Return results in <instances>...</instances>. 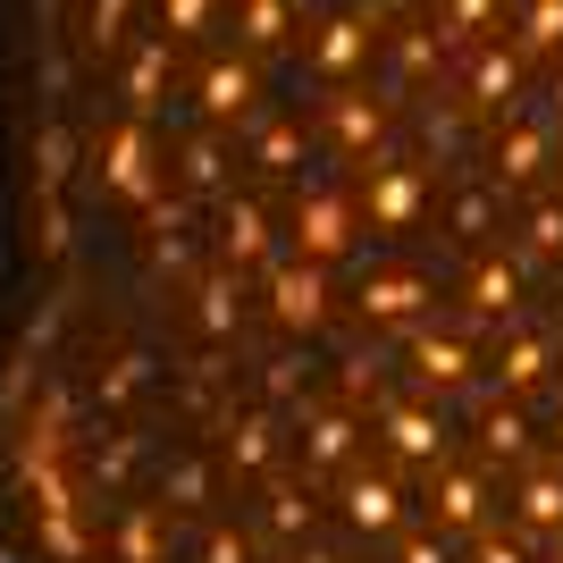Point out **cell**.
I'll list each match as a JSON object with an SVG mask.
<instances>
[{
  "label": "cell",
  "instance_id": "cell-1",
  "mask_svg": "<svg viewBox=\"0 0 563 563\" xmlns=\"http://www.w3.org/2000/svg\"><path fill=\"white\" fill-rule=\"evenodd\" d=\"M353 235H362V219H353V194L345 186H295V211H286V244L303 261H345Z\"/></svg>",
  "mask_w": 563,
  "mask_h": 563
},
{
  "label": "cell",
  "instance_id": "cell-2",
  "mask_svg": "<svg viewBox=\"0 0 563 563\" xmlns=\"http://www.w3.org/2000/svg\"><path fill=\"white\" fill-rule=\"evenodd\" d=\"M421 211H429V177L412 161H387V152H378V161L362 168L353 219H362L371 235H404V228H421Z\"/></svg>",
  "mask_w": 563,
  "mask_h": 563
},
{
  "label": "cell",
  "instance_id": "cell-3",
  "mask_svg": "<svg viewBox=\"0 0 563 563\" xmlns=\"http://www.w3.org/2000/svg\"><path fill=\"white\" fill-rule=\"evenodd\" d=\"M101 194H110V202H152V194H161V152H152V118H118L110 135H101Z\"/></svg>",
  "mask_w": 563,
  "mask_h": 563
},
{
  "label": "cell",
  "instance_id": "cell-4",
  "mask_svg": "<svg viewBox=\"0 0 563 563\" xmlns=\"http://www.w3.org/2000/svg\"><path fill=\"white\" fill-rule=\"evenodd\" d=\"M295 454H303V479L353 471L362 463V421H353V404H303V412H295Z\"/></svg>",
  "mask_w": 563,
  "mask_h": 563
},
{
  "label": "cell",
  "instance_id": "cell-5",
  "mask_svg": "<svg viewBox=\"0 0 563 563\" xmlns=\"http://www.w3.org/2000/svg\"><path fill=\"white\" fill-rule=\"evenodd\" d=\"M336 514H345L353 539H396L404 530V479L396 471H336Z\"/></svg>",
  "mask_w": 563,
  "mask_h": 563
},
{
  "label": "cell",
  "instance_id": "cell-6",
  "mask_svg": "<svg viewBox=\"0 0 563 563\" xmlns=\"http://www.w3.org/2000/svg\"><path fill=\"white\" fill-rule=\"evenodd\" d=\"M555 161V118H496V143H488V186L496 194H521L539 168Z\"/></svg>",
  "mask_w": 563,
  "mask_h": 563
},
{
  "label": "cell",
  "instance_id": "cell-7",
  "mask_svg": "<svg viewBox=\"0 0 563 563\" xmlns=\"http://www.w3.org/2000/svg\"><path fill=\"white\" fill-rule=\"evenodd\" d=\"M269 320H278L286 336H311L329 320V269L303 261V253H286L278 269H269Z\"/></svg>",
  "mask_w": 563,
  "mask_h": 563
},
{
  "label": "cell",
  "instance_id": "cell-8",
  "mask_svg": "<svg viewBox=\"0 0 563 563\" xmlns=\"http://www.w3.org/2000/svg\"><path fill=\"white\" fill-rule=\"evenodd\" d=\"M429 303H438V286H429V269H412V261L362 269V320H371V329H412V320H429Z\"/></svg>",
  "mask_w": 563,
  "mask_h": 563
},
{
  "label": "cell",
  "instance_id": "cell-9",
  "mask_svg": "<svg viewBox=\"0 0 563 563\" xmlns=\"http://www.w3.org/2000/svg\"><path fill=\"white\" fill-rule=\"evenodd\" d=\"M371 43H378V25H371V9H336L329 25H311V76L320 85H353V76L371 68Z\"/></svg>",
  "mask_w": 563,
  "mask_h": 563
},
{
  "label": "cell",
  "instance_id": "cell-10",
  "mask_svg": "<svg viewBox=\"0 0 563 563\" xmlns=\"http://www.w3.org/2000/svg\"><path fill=\"white\" fill-rule=\"evenodd\" d=\"M404 362H412V378H421V387H463V378L479 371V345H471V329L412 320V336H404Z\"/></svg>",
  "mask_w": 563,
  "mask_h": 563
},
{
  "label": "cell",
  "instance_id": "cell-11",
  "mask_svg": "<svg viewBox=\"0 0 563 563\" xmlns=\"http://www.w3.org/2000/svg\"><path fill=\"white\" fill-rule=\"evenodd\" d=\"M429 521H438L446 539H471V530L488 521V471H471V463H429Z\"/></svg>",
  "mask_w": 563,
  "mask_h": 563
},
{
  "label": "cell",
  "instance_id": "cell-12",
  "mask_svg": "<svg viewBox=\"0 0 563 563\" xmlns=\"http://www.w3.org/2000/svg\"><path fill=\"white\" fill-rule=\"evenodd\" d=\"M378 438L404 471L446 463V412H429V404H378Z\"/></svg>",
  "mask_w": 563,
  "mask_h": 563
},
{
  "label": "cell",
  "instance_id": "cell-13",
  "mask_svg": "<svg viewBox=\"0 0 563 563\" xmlns=\"http://www.w3.org/2000/svg\"><path fill=\"white\" fill-rule=\"evenodd\" d=\"M320 126H329V143L345 152V161H378V143H387V110H378L371 93H353V85H329Z\"/></svg>",
  "mask_w": 563,
  "mask_h": 563
},
{
  "label": "cell",
  "instance_id": "cell-14",
  "mask_svg": "<svg viewBox=\"0 0 563 563\" xmlns=\"http://www.w3.org/2000/svg\"><path fill=\"white\" fill-rule=\"evenodd\" d=\"M521 261H505V253H479L471 261V278H463V311L479 320V329H505V320H521Z\"/></svg>",
  "mask_w": 563,
  "mask_h": 563
},
{
  "label": "cell",
  "instance_id": "cell-15",
  "mask_svg": "<svg viewBox=\"0 0 563 563\" xmlns=\"http://www.w3.org/2000/svg\"><path fill=\"white\" fill-rule=\"evenodd\" d=\"M547 371H555V336L505 320V336H496V378H505V396H539Z\"/></svg>",
  "mask_w": 563,
  "mask_h": 563
},
{
  "label": "cell",
  "instance_id": "cell-16",
  "mask_svg": "<svg viewBox=\"0 0 563 563\" xmlns=\"http://www.w3.org/2000/svg\"><path fill=\"white\" fill-rule=\"evenodd\" d=\"M219 261L228 269H261L269 261V211L253 194H219Z\"/></svg>",
  "mask_w": 563,
  "mask_h": 563
},
{
  "label": "cell",
  "instance_id": "cell-17",
  "mask_svg": "<svg viewBox=\"0 0 563 563\" xmlns=\"http://www.w3.org/2000/svg\"><path fill=\"white\" fill-rule=\"evenodd\" d=\"M194 329L211 336V345H228V336L244 329V269H228V261L202 269V286H194Z\"/></svg>",
  "mask_w": 563,
  "mask_h": 563
},
{
  "label": "cell",
  "instance_id": "cell-18",
  "mask_svg": "<svg viewBox=\"0 0 563 563\" xmlns=\"http://www.w3.org/2000/svg\"><path fill=\"white\" fill-rule=\"evenodd\" d=\"M303 152H311V126L295 110H261L253 118V168L261 177H303Z\"/></svg>",
  "mask_w": 563,
  "mask_h": 563
},
{
  "label": "cell",
  "instance_id": "cell-19",
  "mask_svg": "<svg viewBox=\"0 0 563 563\" xmlns=\"http://www.w3.org/2000/svg\"><path fill=\"white\" fill-rule=\"evenodd\" d=\"M514 521L521 539H563V463H539L514 479Z\"/></svg>",
  "mask_w": 563,
  "mask_h": 563
},
{
  "label": "cell",
  "instance_id": "cell-20",
  "mask_svg": "<svg viewBox=\"0 0 563 563\" xmlns=\"http://www.w3.org/2000/svg\"><path fill=\"white\" fill-rule=\"evenodd\" d=\"M228 471L235 479H269L278 471V412L269 404H253V412L228 421Z\"/></svg>",
  "mask_w": 563,
  "mask_h": 563
},
{
  "label": "cell",
  "instance_id": "cell-21",
  "mask_svg": "<svg viewBox=\"0 0 563 563\" xmlns=\"http://www.w3.org/2000/svg\"><path fill=\"white\" fill-rule=\"evenodd\" d=\"M471 110H479V118H505V110H521V51L488 43L479 59H471Z\"/></svg>",
  "mask_w": 563,
  "mask_h": 563
},
{
  "label": "cell",
  "instance_id": "cell-22",
  "mask_svg": "<svg viewBox=\"0 0 563 563\" xmlns=\"http://www.w3.org/2000/svg\"><path fill=\"white\" fill-rule=\"evenodd\" d=\"M253 101H261V76L244 68V59H211V68H202V118H211V126L253 118Z\"/></svg>",
  "mask_w": 563,
  "mask_h": 563
},
{
  "label": "cell",
  "instance_id": "cell-23",
  "mask_svg": "<svg viewBox=\"0 0 563 563\" xmlns=\"http://www.w3.org/2000/svg\"><path fill=\"white\" fill-rule=\"evenodd\" d=\"M168 51H177L168 34H143V43H135V59H126V110H135V118H152V110H161V85H168Z\"/></svg>",
  "mask_w": 563,
  "mask_h": 563
},
{
  "label": "cell",
  "instance_id": "cell-24",
  "mask_svg": "<svg viewBox=\"0 0 563 563\" xmlns=\"http://www.w3.org/2000/svg\"><path fill=\"white\" fill-rule=\"evenodd\" d=\"M168 555V505H126L118 514V563H161Z\"/></svg>",
  "mask_w": 563,
  "mask_h": 563
},
{
  "label": "cell",
  "instance_id": "cell-25",
  "mask_svg": "<svg viewBox=\"0 0 563 563\" xmlns=\"http://www.w3.org/2000/svg\"><path fill=\"white\" fill-rule=\"evenodd\" d=\"M261 530L278 547H303L311 539V496L295 488V479H269V496H261Z\"/></svg>",
  "mask_w": 563,
  "mask_h": 563
},
{
  "label": "cell",
  "instance_id": "cell-26",
  "mask_svg": "<svg viewBox=\"0 0 563 563\" xmlns=\"http://www.w3.org/2000/svg\"><path fill=\"white\" fill-rule=\"evenodd\" d=\"M228 168H235L228 126H202V135H186V186H194V194H228Z\"/></svg>",
  "mask_w": 563,
  "mask_h": 563
},
{
  "label": "cell",
  "instance_id": "cell-27",
  "mask_svg": "<svg viewBox=\"0 0 563 563\" xmlns=\"http://www.w3.org/2000/svg\"><path fill=\"white\" fill-rule=\"evenodd\" d=\"M521 253L563 261V194H530V211H521Z\"/></svg>",
  "mask_w": 563,
  "mask_h": 563
},
{
  "label": "cell",
  "instance_id": "cell-28",
  "mask_svg": "<svg viewBox=\"0 0 563 563\" xmlns=\"http://www.w3.org/2000/svg\"><path fill=\"white\" fill-rule=\"evenodd\" d=\"M479 446H488V463H521V454H530V412H521V404H488Z\"/></svg>",
  "mask_w": 563,
  "mask_h": 563
},
{
  "label": "cell",
  "instance_id": "cell-29",
  "mask_svg": "<svg viewBox=\"0 0 563 563\" xmlns=\"http://www.w3.org/2000/svg\"><path fill=\"white\" fill-rule=\"evenodd\" d=\"M235 34H244V51H278L286 34H295V0H244Z\"/></svg>",
  "mask_w": 563,
  "mask_h": 563
},
{
  "label": "cell",
  "instance_id": "cell-30",
  "mask_svg": "<svg viewBox=\"0 0 563 563\" xmlns=\"http://www.w3.org/2000/svg\"><path fill=\"white\" fill-rule=\"evenodd\" d=\"M521 59H555L563 51V0H521Z\"/></svg>",
  "mask_w": 563,
  "mask_h": 563
},
{
  "label": "cell",
  "instance_id": "cell-31",
  "mask_svg": "<svg viewBox=\"0 0 563 563\" xmlns=\"http://www.w3.org/2000/svg\"><path fill=\"white\" fill-rule=\"evenodd\" d=\"M496 202H505V194H496L488 177H463V186H454V235H471V244L496 235Z\"/></svg>",
  "mask_w": 563,
  "mask_h": 563
},
{
  "label": "cell",
  "instance_id": "cell-32",
  "mask_svg": "<svg viewBox=\"0 0 563 563\" xmlns=\"http://www.w3.org/2000/svg\"><path fill=\"white\" fill-rule=\"evenodd\" d=\"M143 387H152V362H143V353H118L110 378H101V412H126Z\"/></svg>",
  "mask_w": 563,
  "mask_h": 563
},
{
  "label": "cell",
  "instance_id": "cell-33",
  "mask_svg": "<svg viewBox=\"0 0 563 563\" xmlns=\"http://www.w3.org/2000/svg\"><path fill=\"white\" fill-rule=\"evenodd\" d=\"M471 563H530V539H521V530L479 521V530H471Z\"/></svg>",
  "mask_w": 563,
  "mask_h": 563
},
{
  "label": "cell",
  "instance_id": "cell-34",
  "mask_svg": "<svg viewBox=\"0 0 563 563\" xmlns=\"http://www.w3.org/2000/svg\"><path fill=\"white\" fill-rule=\"evenodd\" d=\"M126 9H135V0H93V9H85V43L118 51V43H126Z\"/></svg>",
  "mask_w": 563,
  "mask_h": 563
},
{
  "label": "cell",
  "instance_id": "cell-35",
  "mask_svg": "<svg viewBox=\"0 0 563 563\" xmlns=\"http://www.w3.org/2000/svg\"><path fill=\"white\" fill-rule=\"evenodd\" d=\"M496 0H446V25H438V43H471V34H488Z\"/></svg>",
  "mask_w": 563,
  "mask_h": 563
},
{
  "label": "cell",
  "instance_id": "cell-36",
  "mask_svg": "<svg viewBox=\"0 0 563 563\" xmlns=\"http://www.w3.org/2000/svg\"><path fill=\"white\" fill-rule=\"evenodd\" d=\"M211 9H219V0H161V34H168V43H186V34L211 25Z\"/></svg>",
  "mask_w": 563,
  "mask_h": 563
},
{
  "label": "cell",
  "instance_id": "cell-37",
  "mask_svg": "<svg viewBox=\"0 0 563 563\" xmlns=\"http://www.w3.org/2000/svg\"><path fill=\"white\" fill-rule=\"evenodd\" d=\"M202 488H211V471H202V463H168L161 471V496H168V505H202Z\"/></svg>",
  "mask_w": 563,
  "mask_h": 563
},
{
  "label": "cell",
  "instance_id": "cell-38",
  "mask_svg": "<svg viewBox=\"0 0 563 563\" xmlns=\"http://www.w3.org/2000/svg\"><path fill=\"white\" fill-rule=\"evenodd\" d=\"M396 563H454V539L446 530H412V539H396Z\"/></svg>",
  "mask_w": 563,
  "mask_h": 563
},
{
  "label": "cell",
  "instance_id": "cell-39",
  "mask_svg": "<svg viewBox=\"0 0 563 563\" xmlns=\"http://www.w3.org/2000/svg\"><path fill=\"white\" fill-rule=\"evenodd\" d=\"M438 51H446L438 34H404V43H396V68L404 76H429V68H438Z\"/></svg>",
  "mask_w": 563,
  "mask_h": 563
},
{
  "label": "cell",
  "instance_id": "cell-40",
  "mask_svg": "<svg viewBox=\"0 0 563 563\" xmlns=\"http://www.w3.org/2000/svg\"><path fill=\"white\" fill-rule=\"evenodd\" d=\"M202 563H253V547H244V539L228 530V521H219L211 539H202Z\"/></svg>",
  "mask_w": 563,
  "mask_h": 563
},
{
  "label": "cell",
  "instance_id": "cell-41",
  "mask_svg": "<svg viewBox=\"0 0 563 563\" xmlns=\"http://www.w3.org/2000/svg\"><path fill=\"white\" fill-rule=\"evenodd\" d=\"M362 9H371V25H387V18H412L421 0H362Z\"/></svg>",
  "mask_w": 563,
  "mask_h": 563
},
{
  "label": "cell",
  "instance_id": "cell-42",
  "mask_svg": "<svg viewBox=\"0 0 563 563\" xmlns=\"http://www.w3.org/2000/svg\"><path fill=\"white\" fill-rule=\"evenodd\" d=\"M286 563H336V555H320V547H286Z\"/></svg>",
  "mask_w": 563,
  "mask_h": 563
},
{
  "label": "cell",
  "instance_id": "cell-43",
  "mask_svg": "<svg viewBox=\"0 0 563 563\" xmlns=\"http://www.w3.org/2000/svg\"><path fill=\"white\" fill-rule=\"evenodd\" d=\"M547 101H555V126H563V76H555V85H547Z\"/></svg>",
  "mask_w": 563,
  "mask_h": 563
},
{
  "label": "cell",
  "instance_id": "cell-44",
  "mask_svg": "<svg viewBox=\"0 0 563 563\" xmlns=\"http://www.w3.org/2000/svg\"><path fill=\"white\" fill-rule=\"evenodd\" d=\"M555 463H563V412H555Z\"/></svg>",
  "mask_w": 563,
  "mask_h": 563
},
{
  "label": "cell",
  "instance_id": "cell-45",
  "mask_svg": "<svg viewBox=\"0 0 563 563\" xmlns=\"http://www.w3.org/2000/svg\"><path fill=\"white\" fill-rule=\"evenodd\" d=\"M295 9H303V0H295Z\"/></svg>",
  "mask_w": 563,
  "mask_h": 563
},
{
  "label": "cell",
  "instance_id": "cell-46",
  "mask_svg": "<svg viewBox=\"0 0 563 563\" xmlns=\"http://www.w3.org/2000/svg\"><path fill=\"white\" fill-rule=\"evenodd\" d=\"M555 194H563V186H555Z\"/></svg>",
  "mask_w": 563,
  "mask_h": 563
}]
</instances>
